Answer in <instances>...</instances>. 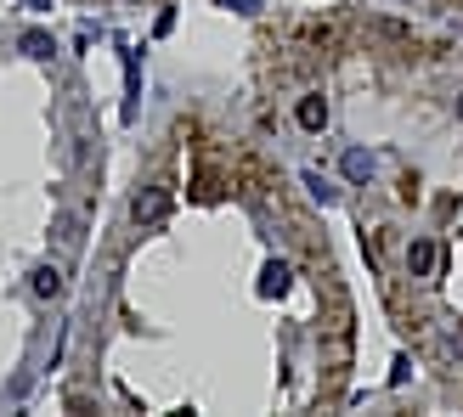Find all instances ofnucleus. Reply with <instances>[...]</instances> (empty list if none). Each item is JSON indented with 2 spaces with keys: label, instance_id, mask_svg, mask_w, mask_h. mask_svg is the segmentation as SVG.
I'll use <instances>...</instances> for the list:
<instances>
[{
  "label": "nucleus",
  "instance_id": "1",
  "mask_svg": "<svg viewBox=\"0 0 463 417\" xmlns=\"http://www.w3.org/2000/svg\"><path fill=\"white\" fill-rule=\"evenodd\" d=\"M165 215H170V192H165V187L136 192V203H130V220H136V226H153V220H165Z\"/></svg>",
  "mask_w": 463,
  "mask_h": 417
},
{
  "label": "nucleus",
  "instance_id": "2",
  "mask_svg": "<svg viewBox=\"0 0 463 417\" xmlns=\"http://www.w3.org/2000/svg\"><path fill=\"white\" fill-rule=\"evenodd\" d=\"M339 170H345V181H351V187H367L379 164H373V153H367V147H351V153L339 158Z\"/></svg>",
  "mask_w": 463,
  "mask_h": 417
},
{
  "label": "nucleus",
  "instance_id": "3",
  "mask_svg": "<svg viewBox=\"0 0 463 417\" xmlns=\"http://www.w3.org/2000/svg\"><path fill=\"white\" fill-rule=\"evenodd\" d=\"M288 283H294V265L288 260H266V271H260V299H283Z\"/></svg>",
  "mask_w": 463,
  "mask_h": 417
},
{
  "label": "nucleus",
  "instance_id": "4",
  "mask_svg": "<svg viewBox=\"0 0 463 417\" xmlns=\"http://www.w3.org/2000/svg\"><path fill=\"white\" fill-rule=\"evenodd\" d=\"M294 119H299V130H322L328 125V97H299V107H294Z\"/></svg>",
  "mask_w": 463,
  "mask_h": 417
},
{
  "label": "nucleus",
  "instance_id": "5",
  "mask_svg": "<svg viewBox=\"0 0 463 417\" xmlns=\"http://www.w3.org/2000/svg\"><path fill=\"white\" fill-rule=\"evenodd\" d=\"M435 271V243H407V276H430Z\"/></svg>",
  "mask_w": 463,
  "mask_h": 417
},
{
  "label": "nucleus",
  "instance_id": "6",
  "mask_svg": "<svg viewBox=\"0 0 463 417\" xmlns=\"http://www.w3.org/2000/svg\"><path fill=\"white\" fill-rule=\"evenodd\" d=\"M29 288H34L40 299H57V293H62V271H57V265H40V271H34V283H29Z\"/></svg>",
  "mask_w": 463,
  "mask_h": 417
},
{
  "label": "nucleus",
  "instance_id": "7",
  "mask_svg": "<svg viewBox=\"0 0 463 417\" xmlns=\"http://www.w3.org/2000/svg\"><path fill=\"white\" fill-rule=\"evenodd\" d=\"M57 51V45H52V34H40V29H29V34H23V57H34V62H45V57H52Z\"/></svg>",
  "mask_w": 463,
  "mask_h": 417
},
{
  "label": "nucleus",
  "instance_id": "8",
  "mask_svg": "<svg viewBox=\"0 0 463 417\" xmlns=\"http://www.w3.org/2000/svg\"><path fill=\"white\" fill-rule=\"evenodd\" d=\"M306 187H311V198H317V203H334V198H339V192H334V187H328V181H322L317 170L306 175Z\"/></svg>",
  "mask_w": 463,
  "mask_h": 417
},
{
  "label": "nucleus",
  "instance_id": "9",
  "mask_svg": "<svg viewBox=\"0 0 463 417\" xmlns=\"http://www.w3.org/2000/svg\"><path fill=\"white\" fill-rule=\"evenodd\" d=\"M221 6H226V12H254L260 0H221Z\"/></svg>",
  "mask_w": 463,
  "mask_h": 417
},
{
  "label": "nucleus",
  "instance_id": "10",
  "mask_svg": "<svg viewBox=\"0 0 463 417\" xmlns=\"http://www.w3.org/2000/svg\"><path fill=\"white\" fill-rule=\"evenodd\" d=\"M23 6H29V12H45V6H52V0H23Z\"/></svg>",
  "mask_w": 463,
  "mask_h": 417
},
{
  "label": "nucleus",
  "instance_id": "11",
  "mask_svg": "<svg viewBox=\"0 0 463 417\" xmlns=\"http://www.w3.org/2000/svg\"><path fill=\"white\" fill-rule=\"evenodd\" d=\"M396 6H419V0H396Z\"/></svg>",
  "mask_w": 463,
  "mask_h": 417
},
{
  "label": "nucleus",
  "instance_id": "12",
  "mask_svg": "<svg viewBox=\"0 0 463 417\" xmlns=\"http://www.w3.org/2000/svg\"><path fill=\"white\" fill-rule=\"evenodd\" d=\"M458 119H463V97H458Z\"/></svg>",
  "mask_w": 463,
  "mask_h": 417
},
{
  "label": "nucleus",
  "instance_id": "13",
  "mask_svg": "<svg viewBox=\"0 0 463 417\" xmlns=\"http://www.w3.org/2000/svg\"><path fill=\"white\" fill-rule=\"evenodd\" d=\"M130 6H142V0H130Z\"/></svg>",
  "mask_w": 463,
  "mask_h": 417
}]
</instances>
